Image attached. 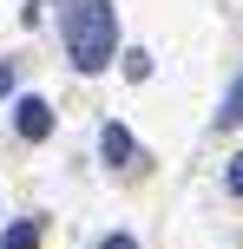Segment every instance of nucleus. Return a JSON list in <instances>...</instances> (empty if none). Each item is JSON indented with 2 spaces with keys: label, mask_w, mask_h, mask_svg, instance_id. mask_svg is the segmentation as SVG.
Returning <instances> with one entry per match:
<instances>
[{
  "label": "nucleus",
  "mask_w": 243,
  "mask_h": 249,
  "mask_svg": "<svg viewBox=\"0 0 243 249\" xmlns=\"http://www.w3.org/2000/svg\"><path fill=\"white\" fill-rule=\"evenodd\" d=\"M59 26H66V59L79 72H105L118 53V20H112V0H66L59 7Z\"/></svg>",
  "instance_id": "f257e3e1"
},
{
  "label": "nucleus",
  "mask_w": 243,
  "mask_h": 249,
  "mask_svg": "<svg viewBox=\"0 0 243 249\" xmlns=\"http://www.w3.org/2000/svg\"><path fill=\"white\" fill-rule=\"evenodd\" d=\"M13 131H20L26 144L53 138V105H46V99H20V105H13Z\"/></svg>",
  "instance_id": "f03ea898"
},
{
  "label": "nucleus",
  "mask_w": 243,
  "mask_h": 249,
  "mask_svg": "<svg viewBox=\"0 0 243 249\" xmlns=\"http://www.w3.org/2000/svg\"><path fill=\"white\" fill-rule=\"evenodd\" d=\"M243 124V72H237V86L224 92V105H217V131H237Z\"/></svg>",
  "instance_id": "20e7f679"
},
{
  "label": "nucleus",
  "mask_w": 243,
  "mask_h": 249,
  "mask_svg": "<svg viewBox=\"0 0 243 249\" xmlns=\"http://www.w3.org/2000/svg\"><path fill=\"white\" fill-rule=\"evenodd\" d=\"M99 249H138V243H131V236H105Z\"/></svg>",
  "instance_id": "1a4fd4ad"
},
{
  "label": "nucleus",
  "mask_w": 243,
  "mask_h": 249,
  "mask_svg": "<svg viewBox=\"0 0 243 249\" xmlns=\"http://www.w3.org/2000/svg\"><path fill=\"white\" fill-rule=\"evenodd\" d=\"M99 151H105V164H131V131H125V124H105Z\"/></svg>",
  "instance_id": "7ed1b4c3"
},
{
  "label": "nucleus",
  "mask_w": 243,
  "mask_h": 249,
  "mask_svg": "<svg viewBox=\"0 0 243 249\" xmlns=\"http://www.w3.org/2000/svg\"><path fill=\"white\" fill-rule=\"evenodd\" d=\"M224 184H230V197H243V151H237L230 164H224Z\"/></svg>",
  "instance_id": "0eeeda50"
},
{
  "label": "nucleus",
  "mask_w": 243,
  "mask_h": 249,
  "mask_svg": "<svg viewBox=\"0 0 243 249\" xmlns=\"http://www.w3.org/2000/svg\"><path fill=\"white\" fill-rule=\"evenodd\" d=\"M0 249H39V223H13L0 236Z\"/></svg>",
  "instance_id": "423d86ee"
},
{
  "label": "nucleus",
  "mask_w": 243,
  "mask_h": 249,
  "mask_svg": "<svg viewBox=\"0 0 243 249\" xmlns=\"http://www.w3.org/2000/svg\"><path fill=\"white\" fill-rule=\"evenodd\" d=\"M118 66H125L131 86H145V79H151V53H145V46H125V53H118Z\"/></svg>",
  "instance_id": "39448f33"
},
{
  "label": "nucleus",
  "mask_w": 243,
  "mask_h": 249,
  "mask_svg": "<svg viewBox=\"0 0 243 249\" xmlns=\"http://www.w3.org/2000/svg\"><path fill=\"white\" fill-rule=\"evenodd\" d=\"M7 92H13V66L0 59V99H7Z\"/></svg>",
  "instance_id": "6e6552de"
}]
</instances>
